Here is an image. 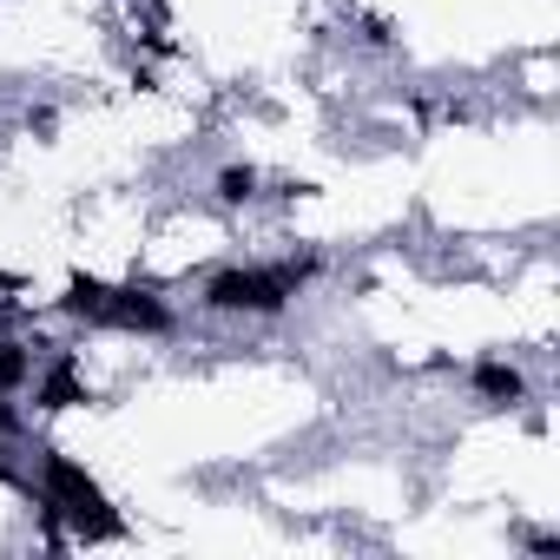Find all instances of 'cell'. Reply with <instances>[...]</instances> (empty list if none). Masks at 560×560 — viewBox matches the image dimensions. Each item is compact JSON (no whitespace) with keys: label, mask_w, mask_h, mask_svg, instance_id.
I'll use <instances>...</instances> for the list:
<instances>
[{"label":"cell","mask_w":560,"mask_h":560,"mask_svg":"<svg viewBox=\"0 0 560 560\" xmlns=\"http://www.w3.org/2000/svg\"><path fill=\"white\" fill-rule=\"evenodd\" d=\"M317 270V257H291L277 270H218L205 304L211 311H284V298L304 284V277Z\"/></svg>","instance_id":"6da1fadb"},{"label":"cell","mask_w":560,"mask_h":560,"mask_svg":"<svg viewBox=\"0 0 560 560\" xmlns=\"http://www.w3.org/2000/svg\"><path fill=\"white\" fill-rule=\"evenodd\" d=\"M67 311L73 317H93V324H119V330H165V304H152L145 291H106L93 277H73L67 291Z\"/></svg>","instance_id":"7a4b0ae2"},{"label":"cell","mask_w":560,"mask_h":560,"mask_svg":"<svg viewBox=\"0 0 560 560\" xmlns=\"http://www.w3.org/2000/svg\"><path fill=\"white\" fill-rule=\"evenodd\" d=\"M47 494H54L60 508H73L80 534H93V540H113V534H119V514H106V494H100L67 455H47Z\"/></svg>","instance_id":"3957f363"},{"label":"cell","mask_w":560,"mask_h":560,"mask_svg":"<svg viewBox=\"0 0 560 560\" xmlns=\"http://www.w3.org/2000/svg\"><path fill=\"white\" fill-rule=\"evenodd\" d=\"M73 402H86V389H80V376H73V363H60L47 383H40V409H73Z\"/></svg>","instance_id":"277c9868"},{"label":"cell","mask_w":560,"mask_h":560,"mask_svg":"<svg viewBox=\"0 0 560 560\" xmlns=\"http://www.w3.org/2000/svg\"><path fill=\"white\" fill-rule=\"evenodd\" d=\"M475 389L514 402V396H521V370H508V363H481V370H475Z\"/></svg>","instance_id":"5b68a950"},{"label":"cell","mask_w":560,"mask_h":560,"mask_svg":"<svg viewBox=\"0 0 560 560\" xmlns=\"http://www.w3.org/2000/svg\"><path fill=\"white\" fill-rule=\"evenodd\" d=\"M21 383H27V350L0 343V389H21Z\"/></svg>","instance_id":"8992f818"},{"label":"cell","mask_w":560,"mask_h":560,"mask_svg":"<svg viewBox=\"0 0 560 560\" xmlns=\"http://www.w3.org/2000/svg\"><path fill=\"white\" fill-rule=\"evenodd\" d=\"M250 185H257V172H250V165H231V172L218 178V198H224V205H244Z\"/></svg>","instance_id":"52a82bcc"},{"label":"cell","mask_w":560,"mask_h":560,"mask_svg":"<svg viewBox=\"0 0 560 560\" xmlns=\"http://www.w3.org/2000/svg\"><path fill=\"white\" fill-rule=\"evenodd\" d=\"M0 435H14V409L8 402H0Z\"/></svg>","instance_id":"ba28073f"},{"label":"cell","mask_w":560,"mask_h":560,"mask_svg":"<svg viewBox=\"0 0 560 560\" xmlns=\"http://www.w3.org/2000/svg\"><path fill=\"white\" fill-rule=\"evenodd\" d=\"M0 481H14V468H8V462H0Z\"/></svg>","instance_id":"9c48e42d"}]
</instances>
